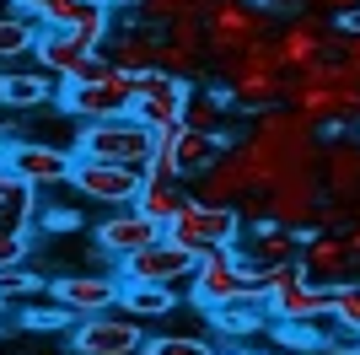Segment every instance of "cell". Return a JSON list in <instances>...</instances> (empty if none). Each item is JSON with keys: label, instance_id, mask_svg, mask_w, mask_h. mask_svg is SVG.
Here are the masks:
<instances>
[{"label": "cell", "instance_id": "7a4b0ae2", "mask_svg": "<svg viewBox=\"0 0 360 355\" xmlns=\"http://www.w3.org/2000/svg\"><path fill=\"white\" fill-rule=\"evenodd\" d=\"M215 75H221V92L231 97L237 108H248V113H264V108H280L285 103V59H280V44L274 38H264V44H253L248 54H226V59H210Z\"/></svg>", "mask_w": 360, "mask_h": 355}, {"label": "cell", "instance_id": "60d3db41", "mask_svg": "<svg viewBox=\"0 0 360 355\" xmlns=\"http://www.w3.org/2000/svg\"><path fill=\"white\" fill-rule=\"evenodd\" d=\"M339 59L349 70H360V32H339Z\"/></svg>", "mask_w": 360, "mask_h": 355}, {"label": "cell", "instance_id": "d590c367", "mask_svg": "<svg viewBox=\"0 0 360 355\" xmlns=\"http://www.w3.org/2000/svg\"><path fill=\"white\" fill-rule=\"evenodd\" d=\"M0 269H27V232H0Z\"/></svg>", "mask_w": 360, "mask_h": 355}, {"label": "cell", "instance_id": "836d02e7", "mask_svg": "<svg viewBox=\"0 0 360 355\" xmlns=\"http://www.w3.org/2000/svg\"><path fill=\"white\" fill-rule=\"evenodd\" d=\"M333 328H349V334H360V280L333 285Z\"/></svg>", "mask_w": 360, "mask_h": 355}, {"label": "cell", "instance_id": "4dcf8cb0", "mask_svg": "<svg viewBox=\"0 0 360 355\" xmlns=\"http://www.w3.org/2000/svg\"><path fill=\"white\" fill-rule=\"evenodd\" d=\"M140 355H215V344L199 334H156V340H146Z\"/></svg>", "mask_w": 360, "mask_h": 355}, {"label": "cell", "instance_id": "7402d4cb", "mask_svg": "<svg viewBox=\"0 0 360 355\" xmlns=\"http://www.w3.org/2000/svg\"><path fill=\"white\" fill-rule=\"evenodd\" d=\"M162 226L156 221H146V216H140V210H113V216H108L103 226H97V248L108 253V259H135V253H146L150 242H162Z\"/></svg>", "mask_w": 360, "mask_h": 355}, {"label": "cell", "instance_id": "52a82bcc", "mask_svg": "<svg viewBox=\"0 0 360 355\" xmlns=\"http://www.w3.org/2000/svg\"><path fill=\"white\" fill-rule=\"evenodd\" d=\"M60 108L75 113L81 124H108V118H129L135 113V75L108 70L103 81H75L60 92Z\"/></svg>", "mask_w": 360, "mask_h": 355}, {"label": "cell", "instance_id": "3957f363", "mask_svg": "<svg viewBox=\"0 0 360 355\" xmlns=\"http://www.w3.org/2000/svg\"><path fill=\"white\" fill-rule=\"evenodd\" d=\"M188 291H194L199 307H210V312H226V307H264L269 312V291H264V280L237 259V248L205 253Z\"/></svg>", "mask_w": 360, "mask_h": 355}, {"label": "cell", "instance_id": "7bdbcfd3", "mask_svg": "<svg viewBox=\"0 0 360 355\" xmlns=\"http://www.w3.org/2000/svg\"><path fill=\"white\" fill-rule=\"evenodd\" d=\"M16 6V16H38V6H44V0H11Z\"/></svg>", "mask_w": 360, "mask_h": 355}, {"label": "cell", "instance_id": "5bb4252c", "mask_svg": "<svg viewBox=\"0 0 360 355\" xmlns=\"http://www.w3.org/2000/svg\"><path fill=\"white\" fill-rule=\"evenodd\" d=\"M70 350L75 355H140L146 350V328L129 312H103L70 328Z\"/></svg>", "mask_w": 360, "mask_h": 355}, {"label": "cell", "instance_id": "d6986e66", "mask_svg": "<svg viewBox=\"0 0 360 355\" xmlns=\"http://www.w3.org/2000/svg\"><path fill=\"white\" fill-rule=\"evenodd\" d=\"M301 242H307L301 232H285V226H274V221H258V226L242 232L237 259L253 269V275H264V269H280V264H301Z\"/></svg>", "mask_w": 360, "mask_h": 355}, {"label": "cell", "instance_id": "d6a6232c", "mask_svg": "<svg viewBox=\"0 0 360 355\" xmlns=\"http://www.w3.org/2000/svg\"><path fill=\"white\" fill-rule=\"evenodd\" d=\"M162 38L178 44V49H188V54H199V59H210V38H205V22H199V16H178Z\"/></svg>", "mask_w": 360, "mask_h": 355}, {"label": "cell", "instance_id": "b9f144b4", "mask_svg": "<svg viewBox=\"0 0 360 355\" xmlns=\"http://www.w3.org/2000/svg\"><path fill=\"white\" fill-rule=\"evenodd\" d=\"M44 221H49V226H65V232H70V226H75V216H70V210H49Z\"/></svg>", "mask_w": 360, "mask_h": 355}, {"label": "cell", "instance_id": "f6af8a7d", "mask_svg": "<svg viewBox=\"0 0 360 355\" xmlns=\"http://www.w3.org/2000/svg\"><path fill=\"white\" fill-rule=\"evenodd\" d=\"M108 6H113V11H135L140 0H108Z\"/></svg>", "mask_w": 360, "mask_h": 355}, {"label": "cell", "instance_id": "bcb514c9", "mask_svg": "<svg viewBox=\"0 0 360 355\" xmlns=\"http://www.w3.org/2000/svg\"><path fill=\"white\" fill-rule=\"evenodd\" d=\"M226 355H269V350H248V344H237V350H226Z\"/></svg>", "mask_w": 360, "mask_h": 355}, {"label": "cell", "instance_id": "f546056e", "mask_svg": "<svg viewBox=\"0 0 360 355\" xmlns=\"http://www.w3.org/2000/svg\"><path fill=\"white\" fill-rule=\"evenodd\" d=\"M44 291H49L44 275H32V269H0V307L32 301V296H44Z\"/></svg>", "mask_w": 360, "mask_h": 355}, {"label": "cell", "instance_id": "277c9868", "mask_svg": "<svg viewBox=\"0 0 360 355\" xmlns=\"http://www.w3.org/2000/svg\"><path fill=\"white\" fill-rule=\"evenodd\" d=\"M150 151H156V135H150L135 113L129 118H108V124H86L81 140H75V156H86V162H113V167H135V173L150 167Z\"/></svg>", "mask_w": 360, "mask_h": 355}, {"label": "cell", "instance_id": "9c48e42d", "mask_svg": "<svg viewBox=\"0 0 360 355\" xmlns=\"http://www.w3.org/2000/svg\"><path fill=\"white\" fill-rule=\"evenodd\" d=\"M194 275H199V253L183 248V242H172V237L150 242L146 253H135V259H124V264H119L124 285H172V291H178V285L194 280Z\"/></svg>", "mask_w": 360, "mask_h": 355}, {"label": "cell", "instance_id": "d4e9b609", "mask_svg": "<svg viewBox=\"0 0 360 355\" xmlns=\"http://www.w3.org/2000/svg\"><path fill=\"white\" fill-rule=\"evenodd\" d=\"M54 103V75L44 70H0V108L6 113H27V108Z\"/></svg>", "mask_w": 360, "mask_h": 355}, {"label": "cell", "instance_id": "484cf974", "mask_svg": "<svg viewBox=\"0 0 360 355\" xmlns=\"http://www.w3.org/2000/svg\"><path fill=\"white\" fill-rule=\"evenodd\" d=\"M226 146H231V140H215V135L183 130V135H178V146H172V167H178V178H199Z\"/></svg>", "mask_w": 360, "mask_h": 355}, {"label": "cell", "instance_id": "cb8c5ba5", "mask_svg": "<svg viewBox=\"0 0 360 355\" xmlns=\"http://www.w3.org/2000/svg\"><path fill=\"white\" fill-rule=\"evenodd\" d=\"M183 130L226 140V130H231V97L221 87H194L188 92V108H183Z\"/></svg>", "mask_w": 360, "mask_h": 355}, {"label": "cell", "instance_id": "9a60e30c", "mask_svg": "<svg viewBox=\"0 0 360 355\" xmlns=\"http://www.w3.org/2000/svg\"><path fill=\"white\" fill-rule=\"evenodd\" d=\"M248 194H253V173H248L242 146L231 140V146H226L221 156H215V162L194 178V199H199V205H226V210H237Z\"/></svg>", "mask_w": 360, "mask_h": 355}, {"label": "cell", "instance_id": "8fae6325", "mask_svg": "<svg viewBox=\"0 0 360 355\" xmlns=\"http://www.w3.org/2000/svg\"><path fill=\"white\" fill-rule=\"evenodd\" d=\"M274 44H280L285 70L296 75V70H307V65H317V59L339 54V27H333L328 16H317V11H296L290 22H280Z\"/></svg>", "mask_w": 360, "mask_h": 355}, {"label": "cell", "instance_id": "7c38bea8", "mask_svg": "<svg viewBox=\"0 0 360 355\" xmlns=\"http://www.w3.org/2000/svg\"><path fill=\"white\" fill-rule=\"evenodd\" d=\"M188 92H194L188 81H178L167 70H140L135 75V118L146 130H172V124H183Z\"/></svg>", "mask_w": 360, "mask_h": 355}, {"label": "cell", "instance_id": "6da1fadb", "mask_svg": "<svg viewBox=\"0 0 360 355\" xmlns=\"http://www.w3.org/2000/svg\"><path fill=\"white\" fill-rule=\"evenodd\" d=\"M237 146H242V156H248V173H253V194H269L285 173L317 167V156H323L317 124H307V118H301L296 108H285V103L264 108Z\"/></svg>", "mask_w": 360, "mask_h": 355}, {"label": "cell", "instance_id": "f35d334b", "mask_svg": "<svg viewBox=\"0 0 360 355\" xmlns=\"http://www.w3.org/2000/svg\"><path fill=\"white\" fill-rule=\"evenodd\" d=\"M258 312L264 307H226V312H215V323H221L226 334H248V328L258 323Z\"/></svg>", "mask_w": 360, "mask_h": 355}, {"label": "cell", "instance_id": "ab89813d", "mask_svg": "<svg viewBox=\"0 0 360 355\" xmlns=\"http://www.w3.org/2000/svg\"><path fill=\"white\" fill-rule=\"evenodd\" d=\"M323 355H360V334H349V328H323Z\"/></svg>", "mask_w": 360, "mask_h": 355}, {"label": "cell", "instance_id": "44dd1931", "mask_svg": "<svg viewBox=\"0 0 360 355\" xmlns=\"http://www.w3.org/2000/svg\"><path fill=\"white\" fill-rule=\"evenodd\" d=\"M269 318L280 328H312V323H323V318L333 323V285L301 280V285H290V291L269 296Z\"/></svg>", "mask_w": 360, "mask_h": 355}, {"label": "cell", "instance_id": "ee69618b", "mask_svg": "<svg viewBox=\"0 0 360 355\" xmlns=\"http://www.w3.org/2000/svg\"><path fill=\"white\" fill-rule=\"evenodd\" d=\"M345 237H349V248H355V259H360V205H355V226H349Z\"/></svg>", "mask_w": 360, "mask_h": 355}, {"label": "cell", "instance_id": "2e32d148", "mask_svg": "<svg viewBox=\"0 0 360 355\" xmlns=\"http://www.w3.org/2000/svg\"><path fill=\"white\" fill-rule=\"evenodd\" d=\"M355 248H349V237L339 232H307V242H301V275L312 285H345L355 280Z\"/></svg>", "mask_w": 360, "mask_h": 355}, {"label": "cell", "instance_id": "4fadbf2b", "mask_svg": "<svg viewBox=\"0 0 360 355\" xmlns=\"http://www.w3.org/2000/svg\"><path fill=\"white\" fill-rule=\"evenodd\" d=\"M49 296H54V307L70 312L75 323H86V318H103V312L119 307L124 280L119 275H60V280H49Z\"/></svg>", "mask_w": 360, "mask_h": 355}, {"label": "cell", "instance_id": "e0dca14e", "mask_svg": "<svg viewBox=\"0 0 360 355\" xmlns=\"http://www.w3.org/2000/svg\"><path fill=\"white\" fill-rule=\"evenodd\" d=\"M317 178H323V194H328V199L360 205V140L355 135H328V140H323Z\"/></svg>", "mask_w": 360, "mask_h": 355}, {"label": "cell", "instance_id": "4316f807", "mask_svg": "<svg viewBox=\"0 0 360 355\" xmlns=\"http://www.w3.org/2000/svg\"><path fill=\"white\" fill-rule=\"evenodd\" d=\"M183 205H188L183 183H146V189H140V199H135V210L146 216V221H156L162 232L178 221V210H183Z\"/></svg>", "mask_w": 360, "mask_h": 355}, {"label": "cell", "instance_id": "f1b7e54d", "mask_svg": "<svg viewBox=\"0 0 360 355\" xmlns=\"http://www.w3.org/2000/svg\"><path fill=\"white\" fill-rule=\"evenodd\" d=\"M38 22H27V16H0V59H22L32 54V44H38Z\"/></svg>", "mask_w": 360, "mask_h": 355}, {"label": "cell", "instance_id": "8992f818", "mask_svg": "<svg viewBox=\"0 0 360 355\" xmlns=\"http://www.w3.org/2000/svg\"><path fill=\"white\" fill-rule=\"evenodd\" d=\"M242 232H248L242 210L199 205V199H188V205L178 210V221L167 226V237H172V242H183V248H194L199 259H205V253H221V248H237Z\"/></svg>", "mask_w": 360, "mask_h": 355}, {"label": "cell", "instance_id": "5b68a950", "mask_svg": "<svg viewBox=\"0 0 360 355\" xmlns=\"http://www.w3.org/2000/svg\"><path fill=\"white\" fill-rule=\"evenodd\" d=\"M205 38H210V59L248 54L253 44L274 38V22L258 0H215V11L205 16Z\"/></svg>", "mask_w": 360, "mask_h": 355}, {"label": "cell", "instance_id": "e575fe53", "mask_svg": "<svg viewBox=\"0 0 360 355\" xmlns=\"http://www.w3.org/2000/svg\"><path fill=\"white\" fill-rule=\"evenodd\" d=\"M199 65H205L199 54H188V49H178V44H167V38H162V49H156V70L178 75V81H194Z\"/></svg>", "mask_w": 360, "mask_h": 355}, {"label": "cell", "instance_id": "30bf717a", "mask_svg": "<svg viewBox=\"0 0 360 355\" xmlns=\"http://www.w3.org/2000/svg\"><path fill=\"white\" fill-rule=\"evenodd\" d=\"M70 189L81 194V199H97V205H108V210H135L140 189H146V173L75 156V167H70Z\"/></svg>", "mask_w": 360, "mask_h": 355}, {"label": "cell", "instance_id": "ac0fdd59", "mask_svg": "<svg viewBox=\"0 0 360 355\" xmlns=\"http://www.w3.org/2000/svg\"><path fill=\"white\" fill-rule=\"evenodd\" d=\"M156 49H162V32L146 27V22L129 11L124 22H113V32H108L103 54H108V65H113V70L140 75V70H156Z\"/></svg>", "mask_w": 360, "mask_h": 355}, {"label": "cell", "instance_id": "83f0119b", "mask_svg": "<svg viewBox=\"0 0 360 355\" xmlns=\"http://www.w3.org/2000/svg\"><path fill=\"white\" fill-rule=\"evenodd\" d=\"M119 307L129 312V318H167V312L178 307V291L172 285H124V296H119Z\"/></svg>", "mask_w": 360, "mask_h": 355}, {"label": "cell", "instance_id": "1f68e13d", "mask_svg": "<svg viewBox=\"0 0 360 355\" xmlns=\"http://www.w3.org/2000/svg\"><path fill=\"white\" fill-rule=\"evenodd\" d=\"M135 16L146 22V27H162V32H167L178 16H194V0H140Z\"/></svg>", "mask_w": 360, "mask_h": 355}, {"label": "cell", "instance_id": "74e56055", "mask_svg": "<svg viewBox=\"0 0 360 355\" xmlns=\"http://www.w3.org/2000/svg\"><path fill=\"white\" fill-rule=\"evenodd\" d=\"M258 280H264V291H269V296H280V291H290V285H301L307 275H301V264H280V269H264Z\"/></svg>", "mask_w": 360, "mask_h": 355}, {"label": "cell", "instance_id": "603a6c76", "mask_svg": "<svg viewBox=\"0 0 360 355\" xmlns=\"http://www.w3.org/2000/svg\"><path fill=\"white\" fill-rule=\"evenodd\" d=\"M32 59H38V70H44V75H60L65 87H70V81H81V75H86V65H91L97 54H91L86 44L65 38V32H38Z\"/></svg>", "mask_w": 360, "mask_h": 355}, {"label": "cell", "instance_id": "ba28073f", "mask_svg": "<svg viewBox=\"0 0 360 355\" xmlns=\"http://www.w3.org/2000/svg\"><path fill=\"white\" fill-rule=\"evenodd\" d=\"M32 22L44 32H65L75 44H86L91 54H103L108 32H113V6L108 0H44Z\"/></svg>", "mask_w": 360, "mask_h": 355}, {"label": "cell", "instance_id": "8d00e7d4", "mask_svg": "<svg viewBox=\"0 0 360 355\" xmlns=\"http://www.w3.org/2000/svg\"><path fill=\"white\" fill-rule=\"evenodd\" d=\"M22 323H27V328H75V318L65 307H27V312H22Z\"/></svg>", "mask_w": 360, "mask_h": 355}, {"label": "cell", "instance_id": "ffe728a7", "mask_svg": "<svg viewBox=\"0 0 360 355\" xmlns=\"http://www.w3.org/2000/svg\"><path fill=\"white\" fill-rule=\"evenodd\" d=\"M6 167H11L27 189H49V183H70L75 156H65V151L49 146V140H11V146H6Z\"/></svg>", "mask_w": 360, "mask_h": 355}]
</instances>
